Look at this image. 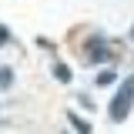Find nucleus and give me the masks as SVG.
Returning <instances> with one entry per match:
<instances>
[{
	"label": "nucleus",
	"mask_w": 134,
	"mask_h": 134,
	"mask_svg": "<svg viewBox=\"0 0 134 134\" xmlns=\"http://www.w3.org/2000/svg\"><path fill=\"white\" fill-rule=\"evenodd\" d=\"M131 111H134V74L124 77L121 87L114 91V97H111V104H107V117H111L114 124H124Z\"/></svg>",
	"instance_id": "nucleus-1"
},
{
	"label": "nucleus",
	"mask_w": 134,
	"mask_h": 134,
	"mask_svg": "<svg viewBox=\"0 0 134 134\" xmlns=\"http://www.w3.org/2000/svg\"><path fill=\"white\" fill-rule=\"evenodd\" d=\"M84 60H87V64H107V60H111V44H107L100 34H94V37L84 44Z\"/></svg>",
	"instance_id": "nucleus-2"
},
{
	"label": "nucleus",
	"mask_w": 134,
	"mask_h": 134,
	"mask_svg": "<svg viewBox=\"0 0 134 134\" xmlns=\"http://www.w3.org/2000/svg\"><path fill=\"white\" fill-rule=\"evenodd\" d=\"M64 117H67V124L74 127V134H91V131H94V127H91V121H87V117H81L77 111H67Z\"/></svg>",
	"instance_id": "nucleus-3"
},
{
	"label": "nucleus",
	"mask_w": 134,
	"mask_h": 134,
	"mask_svg": "<svg viewBox=\"0 0 134 134\" xmlns=\"http://www.w3.org/2000/svg\"><path fill=\"white\" fill-rule=\"evenodd\" d=\"M50 70H54V77H57L60 84H70V81H74V74H70V67H67L64 60H54V67H50Z\"/></svg>",
	"instance_id": "nucleus-4"
},
{
	"label": "nucleus",
	"mask_w": 134,
	"mask_h": 134,
	"mask_svg": "<svg viewBox=\"0 0 134 134\" xmlns=\"http://www.w3.org/2000/svg\"><path fill=\"white\" fill-rule=\"evenodd\" d=\"M14 87V67H0V91H10Z\"/></svg>",
	"instance_id": "nucleus-5"
},
{
	"label": "nucleus",
	"mask_w": 134,
	"mask_h": 134,
	"mask_svg": "<svg viewBox=\"0 0 134 134\" xmlns=\"http://www.w3.org/2000/svg\"><path fill=\"white\" fill-rule=\"evenodd\" d=\"M114 81H117V70H114V67H107V70L97 74V87H107V84H114Z\"/></svg>",
	"instance_id": "nucleus-6"
},
{
	"label": "nucleus",
	"mask_w": 134,
	"mask_h": 134,
	"mask_svg": "<svg viewBox=\"0 0 134 134\" xmlns=\"http://www.w3.org/2000/svg\"><path fill=\"white\" fill-rule=\"evenodd\" d=\"M7 44H10V27L0 24V47H7Z\"/></svg>",
	"instance_id": "nucleus-7"
},
{
	"label": "nucleus",
	"mask_w": 134,
	"mask_h": 134,
	"mask_svg": "<svg viewBox=\"0 0 134 134\" xmlns=\"http://www.w3.org/2000/svg\"><path fill=\"white\" fill-rule=\"evenodd\" d=\"M131 40H134V27H131Z\"/></svg>",
	"instance_id": "nucleus-8"
}]
</instances>
